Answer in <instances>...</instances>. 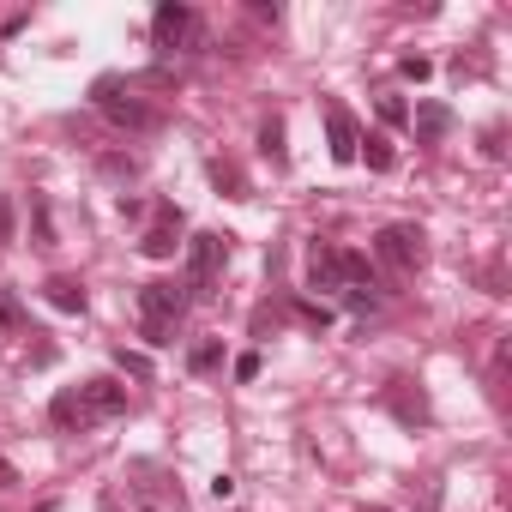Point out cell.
<instances>
[{"mask_svg":"<svg viewBox=\"0 0 512 512\" xmlns=\"http://www.w3.org/2000/svg\"><path fill=\"white\" fill-rule=\"evenodd\" d=\"M13 482H19V470H13L7 458H0V488H13Z\"/></svg>","mask_w":512,"mask_h":512,"instance_id":"7402d4cb","label":"cell"},{"mask_svg":"<svg viewBox=\"0 0 512 512\" xmlns=\"http://www.w3.org/2000/svg\"><path fill=\"white\" fill-rule=\"evenodd\" d=\"M37 512H61V506H55V500H49V506H37Z\"/></svg>","mask_w":512,"mask_h":512,"instance_id":"cb8c5ba5","label":"cell"},{"mask_svg":"<svg viewBox=\"0 0 512 512\" xmlns=\"http://www.w3.org/2000/svg\"><path fill=\"white\" fill-rule=\"evenodd\" d=\"M398 67H404V79H416V85H422V79H428V73H434V67H428V61H422V55H404V61H398Z\"/></svg>","mask_w":512,"mask_h":512,"instance_id":"ac0fdd59","label":"cell"},{"mask_svg":"<svg viewBox=\"0 0 512 512\" xmlns=\"http://www.w3.org/2000/svg\"><path fill=\"white\" fill-rule=\"evenodd\" d=\"M260 151H266L272 163H290V145H284V121H278V115L260 127Z\"/></svg>","mask_w":512,"mask_h":512,"instance_id":"7c38bea8","label":"cell"},{"mask_svg":"<svg viewBox=\"0 0 512 512\" xmlns=\"http://www.w3.org/2000/svg\"><path fill=\"white\" fill-rule=\"evenodd\" d=\"M103 512H121V506H115V494H103Z\"/></svg>","mask_w":512,"mask_h":512,"instance_id":"603a6c76","label":"cell"},{"mask_svg":"<svg viewBox=\"0 0 512 512\" xmlns=\"http://www.w3.org/2000/svg\"><path fill=\"white\" fill-rule=\"evenodd\" d=\"M181 229H187V223H181V211H175V205H163V211L145 223V235H139L145 260H169V253L181 247Z\"/></svg>","mask_w":512,"mask_h":512,"instance_id":"52a82bcc","label":"cell"},{"mask_svg":"<svg viewBox=\"0 0 512 512\" xmlns=\"http://www.w3.org/2000/svg\"><path fill=\"white\" fill-rule=\"evenodd\" d=\"M380 121H386V127H404V121H410L404 97H392V91H386V97H380Z\"/></svg>","mask_w":512,"mask_h":512,"instance_id":"e0dca14e","label":"cell"},{"mask_svg":"<svg viewBox=\"0 0 512 512\" xmlns=\"http://www.w3.org/2000/svg\"><path fill=\"white\" fill-rule=\"evenodd\" d=\"M7 241H13V199L0 193V247H7Z\"/></svg>","mask_w":512,"mask_h":512,"instance_id":"ffe728a7","label":"cell"},{"mask_svg":"<svg viewBox=\"0 0 512 512\" xmlns=\"http://www.w3.org/2000/svg\"><path fill=\"white\" fill-rule=\"evenodd\" d=\"M374 260H380L392 278H410V272L428 260V247H422V229H416V223H386V229L374 235Z\"/></svg>","mask_w":512,"mask_h":512,"instance_id":"277c9868","label":"cell"},{"mask_svg":"<svg viewBox=\"0 0 512 512\" xmlns=\"http://www.w3.org/2000/svg\"><path fill=\"white\" fill-rule=\"evenodd\" d=\"M223 260H229V235H217V229L193 235L187 241V290H211V278L223 272Z\"/></svg>","mask_w":512,"mask_h":512,"instance_id":"5b68a950","label":"cell"},{"mask_svg":"<svg viewBox=\"0 0 512 512\" xmlns=\"http://www.w3.org/2000/svg\"><path fill=\"white\" fill-rule=\"evenodd\" d=\"M121 410H127V386H121V380H85V386L55 392L49 422L67 428V434H79V428H97V422H109V416H121Z\"/></svg>","mask_w":512,"mask_h":512,"instance_id":"6da1fadb","label":"cell"},{"mask_svg":"<svg viewBox=\"0 0 512 512\" xmlns=\"http://www.w3.org/2000/svg\"><path fill=\"white\" fill-rule=\"evenodd\" d=\"M356 157H368V169H392V145H386V133H368V139L356 145Z\"/></svg>","mask_w":512,"mask_h":512,"instance_id":"4fadbf2b","label":"cell"},{"mask_svg":"<svg viewBox=\"0 0 512 512\" xmlns=\"http://www.w3.org/2000/svg\"><path fill=\"white\" fill-rule=\"evenodd\" d=\"M181 314H187V290H181V284H145V290H139V326H145V344H169Z\"/></svg>","mask_w":512,"mask_h":512,"instance_id":"3957f363","label":"cell"},{"mask_svg":"<svg viewBox=\"0 0 512 512\" xmlns=\"http://www.w3.org/2000/svg\"><path fill=\"white\" fill-rule=\"evenodd\" d=\"M296 320H302V326H326L332 314H326V308H314V302H296Z\"/></svg>","mask_w":512,"mask_h":512,"instance_id":"d6986e66","label":"cell"},{"mask_svg":"<svg viewBox=\"0 0 512 512\" xmlns=\"http://www.w3.org/2000/svg\"><path fill=\"white\" fill-rule=\"evenodd\" d=\"M344 302H350L356 314H368V308H374V284H368V290H344Z\"/></svg>","mask_w":512,"mask_h":512,"instance_id":"44dd1931","label":"cell"},{"mask_svg":"<svg viewBox=\"0 0 512 512\" xmlns=\"http://www.w3.org/2000/svg\"><path fill=\"white\" fill-rule=\"evenodd\" d=\"M91 97H97V109H103L115 127H127V133H157V127H163V115H157L145 97H133V85H121V79H97Z\"/></svg>","mask_w":512,"mask_h":512,"instance_id":"7a4b0ae2","label":"cell"},{"mask_svg":"<svg viewBox=\"0 0 512 512\" xmlns=\"http://www.w3.org/2000/svg\"><path fill=\"white\" fill-rule=\"evenodd\" d=\"M25 326V308H19V296L13 290H0V338H7V332H19Z\"/></svg>","mask_w":512,"mask_h":512,"instance_id":"5bb4252c","label":"cell"},{"mask_svg":"<svg viewBox=\"0 0 512 512\" xmlns=\"http://www.w3.org/2000/svg\"><path fill=\"white\" fill-rule=\"evenodd\" d=\"M326 139H332V163H356L362 127L350 121V109H344V103H326Z\"/></svg>","mask_w":512,"mask_h":512,"instance_id":"ba28073f","label":"cell"},{"mask_svg":"<svg viewBox=\"0 0 512 512\" xmlns=\"http://www.w3.org/2000/svg\"><path fill=\"white\" fill-rule=\"evenodd\" d=\"M43 290H49V308H61V314H85V284H79V278H49Z\"/></svg>","mask_w":512,"mask_h":512,"instance_id":"30bf717a","label":"cell"},{"mask_svg":"<svg viewBox=\"0 0 512 512\" xmlns=\"http://www.w3.org/2000/svg\"><path fill=\"white\" fill-rule=\"evenodd\" d=\"M410 121H416V139H440V133L452 127V109H446V103H422Z\"/></svg>","mask_w":512,"mask_h":512,"instance_id":"8fae6325","label":"cell"},{"mask_svg":"<svg viewBox=\"0 0 512 512\" xmlns=\"http://www.w3.org/2000/svg\"><path fill=\"white\" fill-rule=\"evenodd\" d=\"M211 181H217V187H229V199H247V181H241L223 157H211Z\"/></svg>","mask_w":512,"mask_h":512,"instance_id":"9a60e30c","label":"cell"},{"mask_svg":"<svg viewBox=\"0 0 512 512\" xmlns=\"http://www.w3.org/2000/svg\"><path fill=\"white\" fill-rule=\"evenodd\" d=\"M374 512H386V506H374Z\"/></svg>","mask_w":512,"mask_h":512,"instance_id":"d4e9b609","label":"cell"},{"mask_svg":"<svg viewBox=\"0 0 512 512\" xmlns=\"http://www.w3.org/2000/svg\"><path fill=\"white\" fill-rule=\"evenodd\" d=\"M151 37H157V49H187V43H199V13L193 7H181V0H163V7L151 13Z\"/></svg>","mask_w":512,"mask_h":512,"instance_id":"8992f818","label":"cell"},{"mask_svg":"<svg viewBox=\"0 0 512 512\" xmlns=\"http://www.w3.org/2000/svg\"><path fill=\"white\" fill-rule=\"evenodd\" d=\"M217 362H223V344H193V350H187V368H193V374H211Z\"/></svg>","mask_w":512,"mask_h":512,"instance_id":"2e32d148","label":"cell"},{"mask_svg":"<svg viewBox=\"0 0 512 512\" xmlns=\"http://www.w3.org/2000/svg\"><path fill=\"white\" fill-rule=\"evenodd\" d=\"M308 290H344L338 247H332V241H314V247H308Z\"/></svg>","mask_w":512,"mask_h":512,"instance_id":"9c48e42d","label":"cell"}]
</instances>
